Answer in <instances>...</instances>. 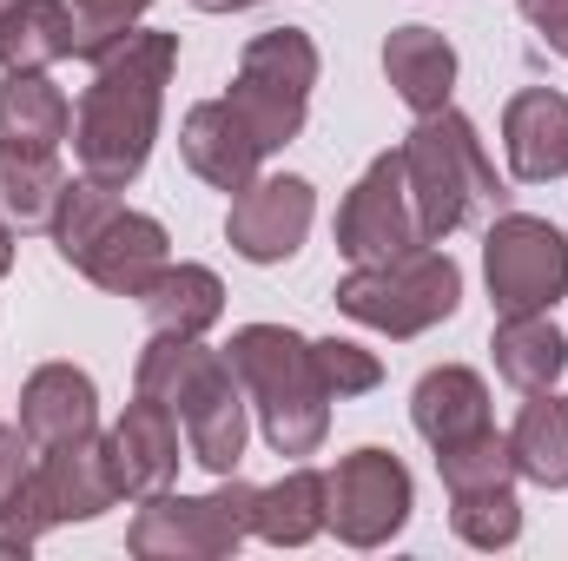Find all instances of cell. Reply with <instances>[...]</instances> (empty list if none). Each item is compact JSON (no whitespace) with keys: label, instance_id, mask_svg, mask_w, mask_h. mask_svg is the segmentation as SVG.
I'll return each mask as SVG.
<instances>
[{"label":"cell","instance_id":"1","mask_svg":"<svg viewBox=\"0 0 568 561\" xmlns=\"http://www.w3.org/2000/svg\"><path fill=\"white\" fill-rule=\"evenodd\" d=\"M93 86L73 113V152L87 178L100 185H133L159 133V86L179 60V33H113L106 47L87 53Z\"/></svg>","mask_w":568,"mask_h":561},{"label":"cell","instance_id":"2","mask_svg":"<svg viewBox=\"0 0 568 561\" xmlns=\"http://www.w3.org/2000/svg\"><path fill=\"white\" fill-rule=\"evenodd\" d=\"M140 397H159L172 417L185 422L192 462H205L212 476H232L245 456V397H239V370L232 357L205 350L199 337H159L140 357Z\"/></svg>","mask_w":568,"mask_h":561},{"label":"cell","instance_id":"3","mask_svg":"<svg viewBox=\"0 0 568 561\" xmlns=\"http://www.w3.org/2000/svg\"><path fill=\"white\" fill-rule=\"evenodd\" d=\"M53 245L73 272H87L100 290H120V297H140L152 272L165 265V225L145 218V212H126L120 192L100 185V178L60 185Z\"/></svg>","mask_w":568,"mask_h":561},{"label":"cell","instance_id":"4","mask_svg":"<svg viewBox=\"0 0 568 561\" xmlns=\"http://www.w3.org/2000/svg\"><path fill=\"white\" fill-rule=\"evenodd\" d=\"M225 357L252 390V404L265 410V442L278 456H311L331 429V390L311 364V344L291 337L284 324H245Z\"/></svg>","mask_w":568,"mask_h":561},{"label":"cell","instance_id":"5","mask_svg":"<svg viewBox=\"0 0 568 561\" xmlns=\"http://www.w3.org/2000/svg\"><path fill=\"white\" fill-rule=\"evenodd\" d=\"M404 178H410V205H417V232L424 245L449 238L476 205H496V165L476 140V126L463 113H424V126L404 140Z\"/></svg>","mask_w":568,"mask_h":561},{"label":"cell","instance_id":"6","mask_svg":"<svg viewBox=\"0 0 568 561\" xmlns=\"http://www.w3.org/2000/svg\"><path fill=\"white\" fill-rule=\"evenodd\" d=\"M463 297V272L443 252H410L397 265H357L351 278L337 284V310H351L371 330L390 337H417L436 317H449Z\"/></svg>","mask_w":568,"mask_h":561},{"label":"cell","instance_id":"7","mask_svg":"<svg viewBox=\"0 0 568 561\" xmlns=\"http://www.w3.org/2000/svg\"><path fill=\"white\" fill-rule=\"evenodd\" d=\"M311 86H317V47L297 33V27H278V33H258L239 60V80H232V106L245 113V126L258 133L265 152L297 140L304 126V106H311Z\"/></svg>","mask_w":568,"mask_h":561},{"label":"cell","instance_id":"8","mask_svg":"<svg viewBox=\"0 0 568 561\" xmlns=\"http://www.w3.org/2000/svg\"><path fill=\"white\" fill-rule=\"evenodd\" d=\"M106 502H113V476H106L100 442L40 449V469H27V482H20L13 502L0 509V516H7V549H27V542H33L40 529H53V522L100 516Z\"/></svg>","mask_w":568,"mask_h":561},{"label":"cell","instance_id":"9","mask_svg":"<svg viewBox=\"0 0 568 561\" xmlns=\"http://www.w3.org/2000/svg\"><path fill=\"white\" fill-rule=\"evenodd\" d=\"M252 502L258 489L232 482L219 496H145L140 522H133V555H232L252 536Z\"/></svg>","mask_w":568,"mask_h":561},{"label":"cell","instance_id":"10","mask_svg":"<svg viewBox=\"0 0 568 561\" xmlns=\"http://www.w3.org/2000/svg\"><path fill=\"white\" fill-rule=\"evenodd\" d=\"M483 265H489V297H496V310H503V317H529V310H549L568 290V238L549 218L509 212V218L489 225Z\"/></svg>","mask_w":568,"mask_h":561},{"label":"cell","instance_id":"11","mask_svg":"<svg viewBox=\"0 0 568 561\" xmlns=\"http://www.w3.org/2000/svg\"><path fill=\"white\" fill-rule=\"evenodd\" d=\"M337 252L351 265H397L410 252H424L417 232V205H410V178H404V145L384 152L344 198L337 212Z\"/></svg>","mask_w":568,"mask_h":561},{"label":"cell","instance_id":"12","mask_svg":"<svg viewBox=\"0 0 568 561\" xmlns=\"http://www.w3.org/2000/svg\"><path fill=\"white\" fill-rule=\"evenodd\" d=\"M404 516H410V469L390 449H357L337 462V476H324V522L351 549L390 542Z\"/></svg>","mask_w":568,"mask_h":561},{"label":"cell","instance_id":"13","mask_svg":"<svg viewBox=\"0 0 568 561\" xmlns=\"http://www.w3.org/2000/svg\"><path fill=\"white\" fill-rule=\"evenodd\" d=\"M311 232V185L304 178H252L225 218V238L239 245V258L252 265H278L304 245Z\"/></svg>","mask_w":568,"mask_h":561},{"label":"cell","instance_id":"14","mask_svg":"<svg viewBox=\"0 0 568 561\" xmlns=\"http://www.w3.org/2000/svg\"><path fill=\"white\" fill-rule=\"evenodd\" d=\"M100 456H106L113 496H159L172 482V469H179V417L159 397H140L126 417L113 422Z\"/></svg>","mask_w":568,"mask_h":561},{"label":"cell","instance_id":"15","mask_svg":"<svg viewBox=\"0 0 568 561\" xmlns=\"http://www.w3.org/2000/svg\"><path fill=\"white\" fill-rule=\"evenodd\" d=\"M185 165L199 172V178H212L219 192H245L252 178H258V159H265V145L258 133L245 126V113L232 106V100H205V106H192L185 113Z\"/></svg>","mask_w":568,"mask_h":561},{"label":"cell","instance_id":"16","mask_svg":"<svg viewBox=\"0 0 568 561\" xmlns=\"http://www.w3.org/2000/svg\"><path fill=\"white\" fill-rule=\"evenodd\" d=\"M93 384L73 370V364H47L27 377V397H20V429L33 449H67V442H93Z\"/></svg>","mask_w":568,"mask_h":561},{"label":"cell","instance_id":"17","mask_svg":"<svg viewBox=\"0 0 568 561\" xmlns=\"http://www.w3.org/2000/svg\"><path fill=\"white\" fill-rule=\"evenodd\" d=\"M503 145H509V172L523 185L562 178L568 172V100L549 93V86L516 93L509 113H503Z\"/></svg>","mask_w":568,"mask_h":561},{"label":"cell","instance_id":"18","mask_svg":"<svg viewBox=\"0 0 568 561\" xmlns=\"http://www.w3.org/2000/svg\"><path fill=\"white\" fill-rule=\"evenodd\" d=\"M73 133V106L47 73H20L7 67L0 80V145L20 152H60V140Z\"/></svg>","mask_w":568,"mask_h":561},{"label":"cell","instance_id":"19","mask_svg":"<svg viewBox=\"0 0 568 561\" xmlns=\"http://www.w3.org/2000/svg\"><path fill=\"white\" fill-rule=\"evenodd\" d=\"M67 53H80V20L67 0H13L0 13V67L47 73Z\"/></svg>","mask_w":568,"mask_h":561},{"label":"cell","instance_id":"20","mask_svg":"<svg viewBox=\"0 0 568 561\" xmlns=\"http://www.w3.org/2000/svg\"><path fill=\"white\" fill-rule=\"evenodd\" d=\"M384 73H390V86H397L404 106L443 113V106H449V86H456V53H449V40L429 33V27H397V33L384 40Z\"/></svg>","mask_w":568,"mask_h":561},{"label":"cell","instance_id":"21","mask_svg":"<svg viewBox=\"0 0 568 561\" xmlns=\"http://www.w3.org/2000/svg\"><path fill=\"white\" fill-rule=\"evenodd\" d=\"M140 304H145V317H152L159 337H199V330L219 324L225 284L212 278L205 265H159L152 284L140 290Z\"/></svg>","mask_w":568,"mask_h":561},{"label":"cell","instance_id":"22","mask_svg":"<svg viewBox=\"0 0 568 561\" xmlns=\"http://www.w3.org/2000/svg\"><path fill=\"white\" fill-rule=\"evenodd\" d=\"M496 370L516 384V390H549L568 370V337L549 324V310H529V317H503L496 324Z\"/></svg>","mask_w":568,"mask_h":561},{"label":"cell","instance_id":"23","mask_svg":"<svg viewBox=\"0 0 568 561\" xmlns=\"http://www.w3.org/2000/svg\"><path fill=\"white\" fill-rule=\"evenodd\" d=\"M417 429H424L436 449L489 429V390H483V377L476 370H456V364L449 370H429L424 384H417Z\"/></svg>","mask_w":568,"mask_h":561},{"label":"cell","instance_id":"24","mask_svg":"<svg viewBox=\"0 0 568 561\" xmlns=\"http://www.w3.org/2000/svg\"><path fill=\"white\" fill-rule=\"evenodd\" d=\"M509 456H516V476H529L542 489H568V404L562 397L536 390V404H523Z\"/></svg>","mask_w":568,"mask_h":561},{"label":"cell","instance_id":"25","mask_svg":"<svg viewBox=\"0 0 568 561\" xmlns=\"http://www.w3.org/2000/svg\"><path fill=\"white\" fill-rule=\"evenodd\" d=\"M324 529V476L317 469H297V476H284L278 489H258V502H252V536H265V542H278V549H297V542H311Z\"/></svg>","mask_w":568,"mask_h":561},{"label":"cell","instance_id":"26","mask_svg":"<svg viewBox=\"0 0 568 561\" xmlns=\"http://www.w3.org/2000/svg\"><path fill=\"white\" fill-rule=\"evenodd\" d=\"M60 159L53 152H20V145H0V218L7 225H47L53 205H60Z\"/></svg>","mask_w":568,"mask_h":561},{"label":"cell","instance_id":"27","mask_svg":"<svg viewBox=\"0 0 568 561\" xmlns=\"http://www.w3.org/2000/svg\"><path fill=\"white\" fill-rule=\"evenodd\" d=\"M456 536L476 542V549H509L523 536V509H516V489L509 482H489V489H456V509H449Z\"/></svg>","mask_w":568,"mask_h":561},{"label":"cell","instance_id":"28","mask_svg":"<svg viewBox=\"0 0 568 561\" xmlns=\"http://www.w3.org/2000/svg\"><path fill=\"white\" fill-rule=\"evenodd\" d=\"M436 469H443V482H449V496H456V489L509 482V476H516V456H509V442H503L496 429H476V436H463V442L436 449Z\"/></svg>","mask_w":568,"mask_h":561},{"label":"cell","instance_id":"29","mask_svg":"<svg viewBox=\"0 0 568 561\" xmlns=\"http://www.w3.org/2000/svg\"><path fill=\"white\" fill-rule=\"evenodd\" d=\"M311 364H317V377H324V390L331 397H357V390H377V377H384V364L371 357V350H357V344H311Z\"/></svg>","mask_w":568,"mask_h":561},{"label":"cell","instance_id":"30","mask_svg":"<svg viewBox=\"0 0 568 561\" xmlns=\"http://www.w3.org/2000/svg\"><path fill=\"white\" fill-rule=\"evenodd\" d=\"M145 0H73V20H80V53L106 47L113 33H126V20H140Z\"/></svg>","mask_w":568,"mask_h":561},{"label":"cell","instance_id":"31","mask_svg":"<svg viewBox=\"0 0 568 561\" xmlns=\"http://www.w3.org/2000/svg\"><path fill=\"white\" fill-rule=\"evenodd\" d=\"M27 456H33L27 429H0V509H7V502H13V489L27 482Z\"/></svg>","mask_w":568,"mask_h":561},{"label":"cell","instance_id":"32","mask_svg":"<svg viewBox=\"0 0 568 561\" xmlns=\"http://www.w3.org/2000/svg\"><path fill=\"white\" fill-rule=\"evenodd\" d=\"M516 7H523V20H536V33L568 60V0H516Z\"/></svg>","mask_w":568,"mask_h":561},{"label":"cell","instance_id":"33","mask_svg":"<svg viewBox=\"0 0 568 561\" xmlns=\"http://www.w3.org/2000/svg\"><path fill=\"white\" fill-rule=\"evenodd\" d=\"M7 265H13V238H7V225H0V278H7Z\"/></svg>","mask_w":568,"mask_h":561},{"label":"cell","instance_id":"34","mask_svg":"<svg viewBox=\"0 0 568 561\" xmlns=\"http://www.w3.org/2000/svg\"><path fill=\"white\" fill-rule=\"evenodd\" d=\"M192 7H205V13H225V7H252V0H192Z\"/></svg>","mask_w":568,"mask_h":561},{"label":"cell","instance_id":"35","mask_svg":"<svg viewBox=\"0 0 568 561\" xmlns=\"http://www.w3.org/2000/svg\"><path fill=\"white\" fill-rule=\"evenodd\" d=\"M7 7H13V0H0V13H7Z\"/></svg>","mask_w":568,"mask_h":561}]
</instances>
